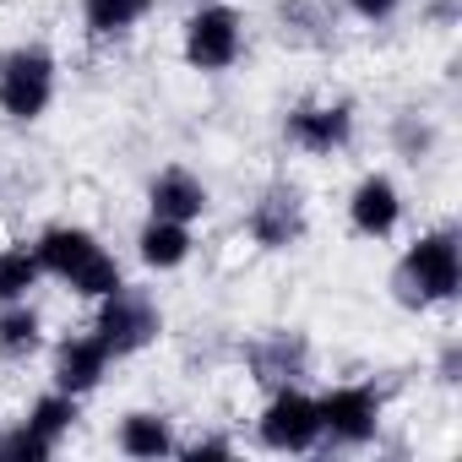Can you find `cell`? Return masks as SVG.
Instances as JSON below:
<instances>
[{"label":"cell","mask_w":462,"mask_h":462,"mask_svg":"<svg viewBox=\"0 0 462 462\" xmlns=\"http://www.w3.org/2000/svg\"><path fill=\"white\" fill-rule=\"evenodd\" d=\"M50 451H55V440H44L33 424H23V430H12L0 440V457H17V462H44Z\"/></svg>","instance_id":"obj_20"},{"label":"cell","mask_w":462,"mask_h":462,"mask_svg":"<svg viewBox=\"0 0 462 462\" xmlns=\"http://www.w3.org/2000/svg\"><path fill=\"white\" fill-rule=\"evenodd\" d=\"M316 408H321V435H332L343 446H365L381 424V397L370 386H337Z\"/></svg>","instance_id":"obj_6"},{"label":"cell","mask_w":462,"mask_h":462,"mask_svg":"<svg viewBox=\"0 0 462 462\" xmlns=\"http://www.w3.org/2000/svg\"><path fill=\"white\" fill-rule=\"evenodd\" d=\"M136 245H142V262H147V267L169 273V267H180V262L190 256V228L174 223V217H152V223L142 228Z\"/></svg>","instance_id":"obj_13"},{"label":"cell","mask_w":462,"mask_h":462,"mask_svg":"<svg viewBox=\"0 0 462 462\" xmlns=\"http://www.w3.org/2000/svg\"><path fill=\"white\" fill-rule=\"evenodd\" d=\"M262 440L273 451H310L321 440V408H316V397L283 386L267 402V413H262Z\"/></svg>","instance_id":"obj_5"},{"label":"cell","mask_w":462,"mask_h":462,"mask_svg":"<svg viewBox=\"0 0 462 462\" xmlns=\"http://www.w3.org/2000/svg\"><path fill=\"white\" fill-rule=\"evenodd\" d=\"M457 283H462V256H457V240L446 228L440 235H424L397 267V289L408 305H440L457 294Z\"/></svg>","instance_id":"obj_1"},{"label":"cell","mask_w":462,"mask_h":462,"mask_svg":"<svg viewBox=\"0 0 462 462\" xmlns=\"http://www.w3.org/2000/svg\"><path fill=\"white\" fill-rule=\"evenodd\" d=\"M104 365H109V348H104L98 337H71V343H60V354H55V392H71V397L93 392V386L104 381Z\"/></svg>","instance_id":"obj_11"},{"label":"cell","mask_w":462,"mask_h":462,"mask_svg":"<svg viewBox=\"0 0 462 462\" xmlns=\"http://www.w3.org/2000/svg\"><path fill=\"white\" fill-rule=\"evenodd\" d=\"M55 98V60L44 50H17L0 66V115L12 120H39Z\"/></svg>","instance_id":"obj_2"},{"label":"cell","mask_w":462,"mask_h":462,"mask_svg":"<svg viewBox=\"0 0 462 462\" xmlns=\"http://www.w3.org/2000/svg\"><path fill=\"white\" fill-rule=\"evenodd\" d=\"M240 44H245V28L235 6H201L185 23V60L196 71H228L240 60Z\"/></svg>","instance_id":"obj_3"},{"label":"cell","mask_w":462,"mask_h":462,"mask_svg":"<svg viewBox=\"0 0 462 462\" xmlns=\"http://www.w3.org/2000/svg\"><path fill=\"white\" fill-rule=\"evenodd\" d=\"M28 424H33L44 440H60V435L77 424V397H71V392H50V397H39L33 413H28Z\"/></svg>","instance_id":"obj_18"},{"label":"cell","mask_w":462,"mask_h":462,"mask_svg":"<svg viewBox=\"0 0 462 462\" xmlns=\"http://www.w3.org/2000/svg\"><path fill=\"white\" fill-rule=\"evenodd\" d=\"M348 136H354V109L348 104H310V109L289 115V142L305 147V152H316V158L337 152Z\"/></svg>","instance_id":"obj_8"},{"label":"cell","mask_w":462,"mask_h":462,"mask_svg":"<svg viewBox=\"0 0 462 462\" xmlns=\"http://www.w3.org/2000/svg\"><path fill=\"white\" fill-rule=\"evenodd\" d=\"M39 256L28 245H12V251H0V305H17L28 300V289L39 283Z\"/></svg>","instance_id":"obj_16"},{"label":"cell","mask_w":462,"mask_h":462,"mask_svg":"<svg viewBox=\"0 0 462 462\" xmlns=\"http://www.w3.org/2000/svg\"><path fill=\"white\" fill-rule=\"evenodd\" d=\"M147 201H152V217L190 223V217L207 212V185H201L190 169H163V174L147 185Z\"/></svg>","instance_id":"obj_10"},{"label":"cell","mask_w":462,"mask_h":462,"mask_svg":"<svg viewBox=\"0 0 462 462\" xmlns=\"http://www.w3.org/2000/svg\"><path fill=\"white\" fill-rule=\"evenodd\" d=\"M39 348V316L17 300L12 310H0V354L6 359H23V354H33Z\"/></svg>","instance_id":"obj_17"},{"label":"cell","mask_w":462,"mask_h":462,"mask_svg":"<svg viewBox=\"0 0 462 462\" xmlns=\"http://www.w3.org/2000/svg\"><path fill=\"white\" fill-rule=\"evenodd\" d=\"M228 451H235V446L217 440V435H207V440H196V446H190V457H228Z\"/></svg>","instance_id":"obj_22"},{"label":"cell","mask_w":462,"mask_h":462,"mask_svg":"<svg viewBox=\"0 0 462 462\" xmlns=\"http://www.w3.org/2000/svg\"><path fill=\"white\" fill-rule=\"evenodd\" d=\"M120 283H125V278H120V262H115L109 251H98V256H93V262L71 278V289H77L82 300H104V294H115Z\"/></svg>","instance_id":"obj_19"},{"label":"cell","mask_w":462,"mask_h":462,"mask_svg":"<svg viewBox=\"0 0 462 462\" xmlns=\"http://www.w3.org/2000/svg\"><path fill=\"white\" fill-rule=\"evenodd\" d=\"M120 451H125V457H169V451H174L169 419H158V413H125V424H120Z\"/></svg>","instance_id":"obj_14"},{"label":"cell","mask_w":462,"mask_h":462,"mask_svg":"<svg viewBox=\"0 0 462 462\" xmlns=\"http://www.w3.org/2000/svg\"><path fill=\"white\" fill-rule=\"evenodd\" d=\"M397 217H402L397 185L386 174H365L354 185V196H348V223L359 228V235H370V240H386L392 228H397Z\"/></svg>","instance_id":"obj_9"},{"label":"cell","mask_w":462,"mask_h":462,"mask_svg":"<svg viewBox=\"0 0 462 462\" xmlns=\"http://www.w3.org/2000/svg\"><path fill=\"white\" fill-rule=\"evenodd\" d=\"M98 251H104V245L88 235V228H50V235L33 245L39 267H44V273H55V278H66V283H71V278L98 256Z\"/></svg>","instance_id":"obj_12"},{"label":"cell","mask_w":462,"mask_h":462,"mask_svg":"<svg viewBox=\"0 0 462 462\" xmlns=\"http://www.w3.org/2000/svg\"><path fill=\"white\" fill-rule=\"evenodd\" d=\"M82 12H88V28H93L98 39H109V33L136 28V23L152 12V0H82Z\"/></svg>","instance_id":"obj_15"},{"label":"cell","mask_w":462,"mask_h":462,"mask_svg":"<svg viewBox=\"0 0 462 462\" xmlns=\"http://www.w3.org/2000/svg\"><path fill=\"white\" fill-rule=\"evenodd\" d=\"M348 6H354L365 23H381V17H392V12H397V0H348Z\"/></svg>","instance_id":"obj_21"},{"label":"cell","mask_w":462,"mask_h":462,"mask_svg":"<svg viewBox=\"0 0 462 462\" xmlns=\"http://www.w3.org/2000/svg\"><path fill=\"white\" fill-rule=\"evenodd\" d=\"M158 327H163V316H158V305H152L147 294H131L125 283H120L115 294H104L98 343H104L109 354H136V348H147V343L158 337Z\"/></svg>","instance_id":"obj_4"},{"label":"cell","mask_w":462,"mask_h":462,"mask_svg":"<svg viewBox=\"0 0 462 462\" xmlns=\"http://www.w3.org/2000/svg\"><path fill=\"white\" fill-rule=\"evenodd\" d=\"M251 235H256V245H267V251H283V245H294V240L305 235V201H300L294 185H273V190L256 201Z\"/></svg>","instance_id":"obj_7"}]
</instances>
